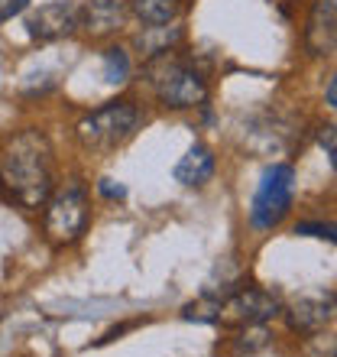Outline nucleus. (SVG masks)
<instances>
[{"mask_svg":"<svg viewBox=\"0 0 337 357\" xmlns=\"http://www.w3.org/2000/svg\"><path fill=\"white\" fill-rule=\"evenodd\" d=\"M52 182H56V166L46 133H17L0 156V188L7 192V198L26 211H36L52 195Z\"/></svg>","mask_w":337,"mask_h":357,"instance_id":"nucleus-1","label":"nucleus"},{"mask_svg":"<svg viewBox=\"0 0 337 357\" xmlns=\"http://www.w3.org/2000/svg\"><path fill=\"white\" fill-rule=\"evenodd\" d=\"M143 114L133 101H107L75 123V137L84 150H117L140 130Z\"/></svg>","mask_w":337,"mask_h":357,"instance_id":"nucleus-2","label":"nucleus"},{"mask_svg":"<svg viewBox=\"0 0 337 357\" xmlns=\"http://www.w3.org/2000/svg\"><path fill=\"white\" fill-rule=\"evenodd\" d=\"M150 85L166 107L172 111H188L207 101V82L188 59H178L175 49L166 56H156L150 66Z\"/></svg>","mask_w":337,"mask_h":357,"instance_id":"nucleus-3","label":"nucleus"},{"mask_svg":"<svg viewBox=\"0 0 337 357\" xmlns=\"http://www.w3.org/2000/svg\"><path fill=\"white\" fill-rule=\"evenodd\" d=\"M91 221V195L84 185H65L62 192L49 195L46 211V234L56 244H75L78 237L88 231Z\"/></svg>","mask_w":337,"mask_h":357,"instance_id":"nucleus-4","label":"nucleus"},{"mask_svg":"<svg viewBox=\"0 0 337 357\" xmlns=\"http://www.w3.org/2000/svg\"><path fill=\"white\" fill-rule=\"evenodd\" d=\"M292 195H295V169H292L289 162H272L260 182V192L253 198L250 221L260 231L276 227L282 218L289 215Z\"/></svg>","mask_w":337,"mask_h":357,"instance_id":"nucleus-5","label":"nucleus"},{"mask_svg":"<svg viewBox=\"0 0 337 357\" xmlns=\"http://www.w3.org/2000/svg\"><path fill=\"white\" fill-rule=\"evenodd\" d=\"M81 26V3L75 0H49L26 20V33L33 43H56L72 36Z\"/></svg>","mask_w":337,"mask_h":357,"instance_id":"nucleus-6","label":"nucleus"},{"mask_svg":"<svg viewBox=\"0 0 337 357\" xmlns=\"http://www.w3.org/2000/svg\"><path fill=\"white\" fill-rule=\"evenodd\" d=\"M279 299L266 289H240L227 302H221V315L217 321H237V325H262L279 315Z\"/></svg>","mask_w":337,"mask_h":357,"instance_id":"nucleus-7","label":"nucleus"},{"mask_svg":"<svg viewBox=\"0 0 337 357\" xmlns=\"http://www.w3.org/2000/svg\"><path fill=\"white\" fill-rule=\"evenodd\" d=\"M337 36L334 0H315L308 20H305V49L308 56H331Z\"/></svg>","mask_w":337,"mask_h":357,"instance_id":"nucleus-8","label":"nucleus"},{"mask_svg":"<svg viewBox=\"0 0 337 357\" xmlns=\"http://www.w3.org/2000/svg\"><path fill=\"white\" fill-rule=\"evenodd\" d=\"M285 319H289L292 331L315 335V331H321L334 319V296H331V292L328 296H305V299L292 302L289 312H285Z\"/></svg>","mask_w":337,"mask_h":357,"instance_id":"nucleus-9","label":"nucleus"},{"mask_svg":"<svg viewBox=\"0 0 337 357\" xmlns=\"http://www.w3.org/2000/svg\"><path fill=\"white\" fill-rule=\"evenodd\" d=\"M127 7H130V0H91L81 10V26L91 36H111L123 26Z\"/></svg>","mask_w":337,"mask_h":357,"instance_id":"nucleus-10","label":"nucleus"},{"mask_svg":"<svg viewBox=\"0 0 337 357\" xmlns=\"http://www.w3.org/2000/svg\"><path fill=\"white\" fill-rule=\"evenodd\" d=\"M211 176H214V153L207 150L205 143H195V146L175 162V182H182V185H188V188L205 185Z\"/></svg>","mask_w":337,"mask_h":357,"instance_id":"nucleus-11","label":"nucleus"},{"mask_svg":"<svg viewBox=\"0 0 337 357\" xmlns=\"http://www.w3.org/2000/svg\"><path fill=\"white\" fill-rule=\"evenodd\" d=\"M178 43H182V26H168V23H162V26H143V33L136 36V49L150 59L172 52Z\"/></svg>","mask_w":337,"mask_h":357,"instance_id":"nucleus-12","label":"nucleus"},{"mask_svg":"<svg viewBox=\"0 0 337 357\" xmlns=\"http://www.w3.org/2000/svg\"><path fill=\"white\" fill-rule=\"evenodd\" d=\"M182 10V0H130V13L143 26H162L172 23Z\"/></svg>","mask_w":337,"mask_h":357,"instance_id":"nucleus-13","label":"nucleus"},{"mask_svg":"<svg viewBox=\"0 0 337 357\" xmlns=\"http://www.w3.org/2000/svg\"><path fill=\"white\" fill-rule=\"evenodd\" d=\"M130 75V59L123 49H107L104 52V78L111 82V85H123Z\"/></svg>","mask_w":337,"mask_h":357,"instance_id":"nucleus-14","label":"nucleus"},{"mask_svg":"<svg viewBox=\"0 0 337 357\" xmlns=\"http://www.w3.org/2000/svg\"><path fill=\"white\" fill-rule=\"evenodd\" d=\"M295 234H305V237H324V241H334V225H318V221H305V225L295 227Z\"/></svg>","mask_w":337,"mask_h":357,"instance_id":"nucleus-15","label":"nucleus"},{"mask_svg":"<svg viewBox=\"0 0 337 357\" xmlns=\"http://www.w3.org/2000/svg\"><path fill=\"white\" fill-rule=\"evenodd\" d=\"M26 7H29V0H0V23H7V20L19 17Z\"/></svg>","mask_w":337,"mask_h":357,"instance_id":"nucleus-16","label":"nucleus"},{"mask_svg":"<svg viewBox=\"0 0 337 357\" xmlns=\"http://www.w3.org/2000/svg\"><path fill=\"white\" fill-rule=\"evenodd\" d=\"M97 192H101L104 198H127V188L117 185L113 178H101V182H97Z\"/></svg>","mask_w":337,"mask_h":357,"instance_id":"nucleus-17","label":"nucleus"},{"mask_svg":"<svg viewBox=\"0 0 337 357\" xmlns=\"http://www.w3.org/2000/svg\"><path fill=\"white\" fill-rule=\"evenodd\" d=\"M321 150H324V156H328V162L331 166H334V127H324V130H321Z\"/></svg>","mask_w":337,"mask_h":357,"instance_id":"nucleus-18","label":"nucleus"},{"mask_svg":"<svg viewBox=\"0 0 337 357\" xmlns=\"http://www.w3.org/2000/svg\"><path fill=\"white\" fill-rule=\"evenodd\" d=\"M328 107H337V78H328Z\"/></svg>","mask_w":337,"mask_h":357,"instance_id":"nucleus-19","label":"nucleus"}]
</instances>
